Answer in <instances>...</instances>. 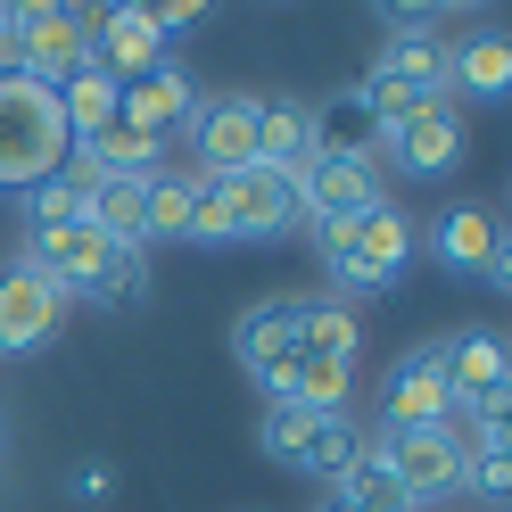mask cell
I'll return each mask as SVG.
<instances>
[{
    "label": "cell",
    "mask_w": 512,
    "mask_h": 512,
    "mask_svg": "<svg viewBox=\"0 0 512 512\" xmlns=\"http://www.w3.org/2000/svg\"><path fill=\"white\" fill-rule=\"evenodd\" d=\"M25 265L58 281L67 298H100V306H141L149 298V265L141 248L100 240L91 223H58V232H25Z\"/></svg>",
    "instance_id": "obj_1"
},
{
    "label": "cell",
    "mask_w": 512,
    "mask_h": 512,
    "mask_svg": "<svg viewBox=\"0 0 512 512\" xmlns=\"http://www.w3.org/2000/svg\"><path fill=\"white\" fill-rule=\"evenodd\" d=\"M67 124H58V91L0 67V182L9 190H34L50 174H67Z\"/></svg>",
    "instance_id": "obj_2"
},
{
    "label": "cell",
    "mask_w": 512,
    "mask_h": 512,
    "mask_svg": "<svg viewBox=\"0 0 512 512\" xmlns=\"http://www.w3.org/2000/svg\"><path fill=\"white\" fill-rule=\"evenodd\" d=\"M413 265V215L397 207V199H380V207H364L356 223H347V240H339V256H331V290H339V306L347 298H372V290H389V281Z\"/></svg>",
    "instance_id": "obj_3"
},
{
    "label": "cell",
    "mask_w": 512,
    "mask_h": 512,
    "mask_svg": "<svg viewBox=\"0 0 512 512\" xmlns=\"http://www.w3.org/2000/svg\"><path fill=\"white\" fill-rule=\"evenodd\" d=\"M265 455L290 463L306 479H323V488H339L347 463L364 455V430L347 422V413H306V405H273L265 413Z\"/></svg>",
    "instance_id": "obj_4"
},
{
    "label": "cell",
    "mask_w": 512,
    "mask_h": 512,
    "mask_svg": "<svg viewBox=\"0 0 512 512\" xmlns=\"http://www.w3.org/2000/svg\"><path fill=\"white\" fill-rule=\"evenodd\" d=\"M380 157H389V174H405V182H438V174H455L471 157V116L455 100H422L397 133H380Z\"/></svg>",
    "instance_id": "obj_5"
},
{
    "label": "cell",
    "mask_w": 512,
    "mask_h": 512,
    "mask_svg": "<svg viewBox=\"0 0 512 512\" xmlns=\"http://www.w3.org/2000/svg\"><path fill=\"white\" fill-rule=\"evenodd\" d=\"M91 58V34H83V9H50V0H17V50L9 67L34 75V83H67L75 67Z\"/></svg>",
    "instance_id": "obj_6"
},
{
    "label": "cell",
    "mask_w": 512,
    "mask_h": 512,
    "mask_svg": "<svg viewBox=\"0 0 512 512\" xmlns=\"http://www.w3.org/2000/svg\"><path fill=\"white\" fill-rule=\"evenodd\" d=\"M413 248H430L446 273H479V281H504L512 256H504V232H496V207L479 199H455L430 215V232H413Z\"/></svg>",
    "instance_id": "obj_7"
},
{
    "label": "cell",
    "mask_w": 512,
    "mask_h": 512,
    "mask_svg": "<svg viewBox=\"0 0 512 512\" xmlns=\"http://www.w3.org/2000/svg\"><path fill=\"white\" fill-rule=\"evenodd\" d=\"M372 455H380V471H389L413 504L463 496V446H455V430H380Z\"/></svg>",
    "instance_id": "obj_8"
},
{
    "label": "cell",
    "mask_w": 512,
    "mask_h": 512,
    "mask_svg": "<svg viewBox=\"0 0 512 512\" xmlns=\"http://www.w3.org/2000/svg\"><path fill=\"white\" fill-rule=\"evenodd\" d=\"M430 356H438V380H446V397H455V413H504V339L488 323H463L455 339H438Z\"/></svg>",
    "instance_id": "obj_9"
},
{
    "label": "cell",
    "mask_w": 512,
    "mask_h": 512,
    "mask_svg": "<svg viewBox=\"0 0 512 512\" xmlns=\"http://www.w3.org/2000/svg\"><path fill=\"white\" fill-rule=\"evenodd\" d=\"M58 323H67V290L42 281V273L17 256V265L0 273V356H34V347H50Z\"/></svg>",
    "instance_id": "obj_10"
},
{
    "label": "cell",
    "mask_w": 512,
    "mask_h": 512,
    "mask_svg": "<svg viewBox=\"0 0 512 512\" xmlns=\"http://www.w3.org/2000/svg\"><path fill=\"white\" fill-rule=\"evenodd\" d=\"M389 199V174H380V157H314L298 174V207L314 223H356L364 207Z\"/></svg>",
    "instance_id": "obj_11"
},
{
    "label": "cell",
    "mask_w": 512,
    "mask_h": 512,
    "mask_svg": "<svg viewBox=\"0 0 512 512\" xmlns=\"http://www.w3.org/2000/svg\"><path fill=\"white\" fill-rule=\"evenodd\" d=\"M116 116L133 124V133H149V141L174 149L190 124H199V83H190L182 67H149L133 83H116Z\"/></svg>",
    "instance_id": "obj_12"
},
{
    "label": "cell",
    "mask_w": 512,
    "mask_h": 512,
    "mask_svg": "<svg viewBox=\"0 0 512 512\" xmlns=\"http://www.w3.org/2000/svg\"><path fill=\"white\" fill-rule=\"evenodd\" d=\"M463 413L455 397H446V380H438V356L430 347H413V356L380 380V430H455Z\"/></svg>",
    "instance_id": "obj_13"
},
{
    "label": "cell",
    "mask_w": 512,
    "mask_h": 512,
    "mask_svg": "<svg viewBox=\"0 0 512 512\" xmlns=\"http://www.w3.org/2000/svg\"><path fill=\"white\" fill-rule=\"evenodd\" d=\"M215 182H223V207H232V232H240V240H281L290 223H306V207H298V174L248 166V174H215Z\"/></svg>",
    "instance_id": "obj_14"
},
{
    "label": "cell",
    "mask_w": 512,
    "mask_h": 512,
    "mask_svg": "<svg viewBox=\"0 0 512 512\" xmlns=\"http://www.w3.org/2000/svg\"><path fill=\"white\" fill-rule=\"evenodd\" d=\"M83 34H91V67L116 75V83L166 67V42H157V25L141 9H83Z\"/></svg>",
    "instance_id": "obj_15"
},
{
    "label": "cell",
    "mask_w": 512,
    "mask_h": 512,
    "mask_svg": "<svg viewBox=\"0 0 512 512\" xmlns=\"http://www.w3.org/2000/svg\"><path fill=\"white\" fill-rule=\"evenodd\" d=\"M190 149H199V174H248L256 166V100H199Z\"/></svg>",
    "instance_id": "obj_16"
},
{
    "label": "cell",
    "mask_w": 512,
    "mask_h": 512,
    "mask_svg": "<svg viewBox=\"0 0 512 512\" xmlns=\"http://www.w3.org/2000/svg\"><path fill=\"white\" fill-rule=\"evenodd\" d=\"M232 356H240V372H256V380L273 389L281 364L298 356V298H265V306H248L240 323H232Z\"/></svg>",
    "instance_id": "obj_17"
},
{
    "label": "cell",
    "mask_w": 512,
    "mask_h": 512,
    "mask_svg": "<svg viewBox=\"0 0 512 512\" xmlns=\"http://www.w3.org/2000/svg\"><path fill=\"white\" fill-rule=\"evenodd\" d=\"M256 166H273V174L314 166V100H290V91L256 100Z\"/></svg>",
    "instance_id": "obj_18"
},
{
    "label": "cell",
    "mask_w": 512,
    "mask_h": 512,
    "mask_svg": "<svg viewBox=\"0 0 512 512\" xmlns=\"http://www.w3.org/2000/svg\"><path fill=\"white\" fill-rule=\"evenodd\" d=\"M75 157V174H116V182H149V174H166V141H149V133H133V124H100L91 141H75L67 149Z\"/></svg>",
    "instance_id": "obj_19"
},
{
    "label": "cell",
    "mask_w": 512,
    "mask_h": 512,
    "mask_svg": "<svg viewBox=\"0 0 512 512\" xmlns=\"http://www.w3.org/2000/svg\"><path fill=\"white\" fill-rule=\"evenodd\" d=\"M504 83H512V42L496 34V25H479V34L463 42H446V100H504Z\"/></svg>",
    "instance_id": "obj_20"
},
{
    "label": "cell",
    "mask_w": 512,
    "mask_h": 512,
    "mask_svg": "<svg viewBox=\"0 0 512 512\" xmlns=\"http://www.w3.org/2000/svg\"><path fill=\"white\" fill-rule=\"evenodd\" d=\"M372 83H397L413 100H446V34H389Z\"/></svg>",
    "instance_id": "obj_21"
},
{
    "label": "cell",
    "mask_w": 512,
    "mask_h": 512,
    "mask_svg": "<svg viewBox=\"0 0 512 512\" xmlns=\"http://www.w3.org/2000/svg\"><path fill=\"white\" fill-rule=\"evenodd\" d=\"M314 157H380V116L364 100V83H347L339 100L314 108Z\"/></svg>",
    "instance_id": "obj_22"
},
{
    "label": "cell",
    "mask_w": 512,
    "mask_h": 512,
    "mask_svg": "<svg viewBox=\"0 0 512 512\" xmlns=\"http://www.w3.org/2000/svg\"><path fill=\"white\" fill-rule=\"evenodd\" d=\"M58 124H67V141H91L100 124H116V75H100L83 58V67L58 83Z\"/></svg>",
    "instance_id": "obj_23"
},
{
    "label": "cell",
    "mask_w": 512,
    "mask_h": 512,
    "mask_svg": "<svg viewBox=\"0 0 512 512\" xmlns=\"http://www.w3.org/2000/svg\"><path fill=\"white\" fill-rule=\"evenodd\" d=\"M298 347H314V356H339V364H356V347H364L356 306H339V298H298Z\"/></svg>",
    "instance_id": "obj_24"
},
{
    "label": "cell",
    "mask_w": 512,
    "mask_h": 512,
    "mask_svg": "<svg viewBox=\"0 0 512 512\" xmlns=\"http://www.w3.org/2000/svg\"><path fill=\"white\" fill-rule=\"evenodd\" d=\"M339 496L356 504V512H422V504H413V496L397 488L389 471H380V455H372V446H364L356 463H347V479H339Z\"/></svg>",
    "instance_id": "obj_25"
},
{
    "label": "cell",
    "mask_w": 512,
    "mask_h": 512,
    "mask_svg": "<svg viewBox=\"0 0 512 512\" xmlns=\"http://www.w3.org/2000/svg\"><path fill=\"white\" fill-rule=\"evenodd\" d=\"M190 182H199V174H149V182H141L149 240H182V223H190Z\"/></svg>",
    "instance_id": "obj_26"
},
{
    "label": "cell",
    "mask_w": 512,
    "mask_h": 512,
    "mask_svg": "<svg viewBox=\"0 0 512 512\" xmlns=\"http://www.w3.org/2000/svg\"><path fill=\"white\" fill-rule=\"evenodd\" d=\"M58 223H83V182L75 174H50L25 190V232H58Z\"/></svg>",
    "instance_id": "obj_27"
},
{
    "label": "cell",
    "mask_w": 512,
    "mask_h": 512,
    "mask_svg": "<svg viewBox=\"0 0 512 512\" xmlns=\"http://www.w3.org/2000/svg\"><path fill=\"white\" fill-rule=\"evenodd\" d=\"M182 240H199V248H232L240 232H232V207H223V182L215 174H199L190 182V223H182Z\"/></svg>",
    "instance_id": "obj_28"
},
{
    "label": "cell",
    "mask_w": 512,
    "mask_h": 512,
    "mask_svg": "<svg viewBox=\"0 0 512 512\" xmlns=\"http://www.w3.org/2000/svg\"><path fill=\"white\" fill-rule=\"evenodd\" d=\"M108 488H116V471H108V455H83V463L67 471V496H75V504H100Z\"/></svg>",
    "instance_id": "obj_29"
},
{
    "label": "cell",
    "mask_w": 512,
    "mask_h": 512,
    "mask_svg": "<svg viewBox=\"0 0 512 512\" xmlns=\"http://www.w3.org/2000/svg\"><path fill=\"white\" fill-rule=\"evenodd\" d=\"M463 488L504 496V488H512V455H471V463H463Z\"/></svg>",
    "instance_id": "obj_30"
},
{
    "label": "cell",
    "mask_w": 512,
    "mask_h": 512,
    "mask_svg": "<svg viewBox=\"0 0 512 512\" xmlns=\"http://www.w3.org/2000/svg\"><path fill=\"white\" fill-rule=\"evenodd\" d=\"M149 25H157V42H174V34H190V25H199L207 9H199V0H157V9H141Z\"/></svg>",
    "instance_id": "obj_31"
},
{
    "label": "cell",
    "mask_w": 512,
    "mask_h": 512,
    "mask_svg": "<svg viewBox=\"0 0 512 512\" xmlns=\"http://www.w3.org/2000/svg\"><path fill=\"white\" fill-rule=\"evenodd\" d=\"M314 512H356V504H347L339 488H323V504H314Z\"/></svg>",
    "instance_id": "obj_32"
},
{
    "label": "cell",
    "mask_w": 512,
    "mask_h": 512,
    "mask_svg": "<svg viewBox=\"0 0 512 512\" xmlns=\"http://www.w3.org/2000/svg\"><path fill=\"white\" fill-rule=\"evenodd\" d=\"M0 446H9V422H0Z\"/></svg>",
    "instance_id": "obj_33"
}]
</instances>
